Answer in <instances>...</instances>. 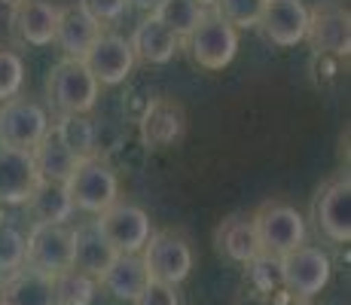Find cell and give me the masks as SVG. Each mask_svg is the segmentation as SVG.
Returning a JSON list of instances; mask_svg holds the SVG:
<instances>
[{"instance_id":"obj_31","label":"cell","mask_w":351,"mask_h":305,"mask_svg":"<svg viewBox=\"0 0 351 305\" xmlns=\"http://www.w3.org/2000/svg\"><path fill=\"white\" fill-rule=\"evenodd\" d=\"M77 6L92 19V22H98L101 28H107V25H117L119 19L128 12L125 0H77Z\"/></svg>"},{"instance_id":"obj_5","label":"cell","mask_w":351,"mask_h":305,"mask_svg":"<svg viewBox=\"0 0 351 305\" xmlns=\"http://www.w3.org/2000/svg\"><path fill=\"white\" fill-rule=\"evenodd\" d=\"M278 272L281 287H287L293 300H315L330 284L333 263L315 244H300V247L287 250L285 256H278Z\"/></svg>"},{"instance_id":"obj_9","label":"cell","mask_w":351,"mask_h":305,"mask_svg":"<svg viewBox=\"0 0 351 305\" xmlns=\"http://www.w3.org/2000/svg\"><path fill=\"white\" fill-rule=\"evenodd\" d=\"M95 223L117 254H141L153 235L150 214L141 205H134V202H123V199H117L107 211H101Z\"/></svg>"},{"instance_id":"obj_21","label":"cell","mask_w":351,"mask_h":305,"mask_svg":"<svg viewBox=\"0 0 351 305\" xmlns=\"http://www.w3.org/2000/svg\"><path fill=\"white\" fill-rule=\"evenodd\" d=\"M214 244H217V250L226 260L239 263V266H247V263L260 254V241H256L254 223H251V217H245V214L226 217L217 226V232H214Z\"/></svg>"},{"instance_id":"obj_7","label":"cell","mask_w":351,"mask_h":305,"mask_svg":"<svg viewBox=\"0 0 351 305\" xmlns=\"http://www.w3.org/2000/svg\"><path fill=\"white\" fill-rule=\"evenodd\" d=\"M25 266L58 275L73 266V232L67 223H31L25 232Z\"/></svg>"},{"instance_id":"obj_2","label":"cell","mask_w":351,"mask_h":305,"mask_svg":"<svg viewBox=\"0 0 351 305\" xmlns=\"http://www.w3.org/2000/svg\"><path fill=\"white\" fill-rule=\"evenodd\" d=\"M256 241H260V254L269 256H285L287 250L306 244V217L296 211L285 199H269L251 214Z\"/></svg>"},{"instance_id":"obj_30","label":"cell","mask_w":351,"mask_h":305,"mask_svg":"<svg viewBox=\"0 0 351 305\" xmlns=\"http://www.w3.org/2000/svg\"><path fill=\"white\" fill-rule=\"evenodd\" d=\"M25 86V61L16 49L0 43V104L16 98Z\"/></svg>"},{"instance_id":"obj_6","label":"cell","mask_w":351,"mask_h":305,"mask_svg":"<svg viewBox=\"0 0 351 305\" xmlns=\"http://www.w3.org/2000/svg\"><path fill=\"white\" fill-rule=\"evenodd\" d=\"M141 260H144L147 275H150L153 281L171 284V287H180L193 272L190 241L180 232H171V229H159V232L153 229L150 241L141 250Z\"/></svg>"},{"instance_id":"obj_37","label":"cell","mask_w":351,"mask_h":305,"mask_svg":"<svg viewBox=\"0 0 351 305\" xmlns=\"http://www.w3.org/2000/svg\"><path fill=\"white\" fill-rule=\"evenodd\" d=\"M290 305H315V302H312V300H293Z\"/></svg>"},{"instance_id":"obj_10","label":"cell","mask_w":351,"mask_h":305,"mask_svg":"<svg viewBox=\"0 0 351 305\" xmlns=\"http://www.w3.org/2000/svg\"><path fill=\"white\" fill-rule=\"evenodd\" d=\"M52 119L40 101L34 98H16L0 104V144L19 147V150H34L46 132H49Z\"/></svg>"},{"instance_id":"obj_20","label":"cell","mask_w":351,"mask_h":305,"mask_svg":"<svg viewBox=\"0 0 351 305\" xmlns=\"http://www.w3.org/2000/svg\"><path fill=\"white\" fill-rule=\"evenodd\" d=\"M71 232H73V269L92 275L98 281V278L104 275V269L110 266V260L117 256V250L107 244L95 220L71 226Z\"/></svg>"},{"instance_id":"obj_32","label":"cell","mask_w":351,"mask_h":305,"mask_svg":"<svg viewBox=\"0 0 351 305\" xmlns=\"http://www.w3.org/2000/svg\"><path fill=\"white\" fill-rule=\"evenodd\" d=\"M251 278L256 281L260 290H272V287H281V272H278V256H269V254H256L251 263Z\"/></svg>"},{"instance_id":"obj_33","label":"cell","mask_w":351,"mask_h":305,"mask_svg":"<svg viewBox=\"0 0 351 305\" xmlns=\"http://www.w3.org/2000/svg\"><path fill=\"white\" fill-rule=\"evenodd\" d=\"M132 305H180V293L178 287L171 284H162V281H147V287L141 290V296Z\"/></svg>"},{"instance_id":"obj_18","label":"cell","mask_w":351,"mask_h":305,"mask_svg":"<svg viewBox=\"0 0 351 305\" xmlns=\"http://www.w3.org/2000/svg\"><path fill=\"white\" fill-rule=\"evenodd\" d=\"M101 31L104 28H101L98 22H92L77 3H67V6H62V12H58V25H56L52 43L62 49L64 58H83Z\"/></svg>"},{"instance_id":"obj_16","label":"cell","mask_w":351,"mask_h":305,"mask_svg":"<svg viewBox=\"0 0 351 305\" xmlns=\"http://www.w3.org/2000/svg\"><path fill=\"white\" fill-rule=\"evenodd\" d=\"M40 186V174L34 168L31 150L0 144V205H25Z\"/></svg>"},{"instance_id":"obj_28","label":"cell","mask_w":351,"mask_h":305,"mask_svg":"<svg viewBox=\"0 0 351 305\" xmlns=\"http://www.w3.org/2000/svg\"><path fill=\"white\" fill-rule=\"evenodd\" d=\"M25 266V229L10 217H0V278Z\"/></svg>"},{"instance_id":"obj_27","label":"cell","mask_w":351,"mask_h":305,"mask_svg":"<svg viewBox=\"0 0 351 305\" xmlns=\"http://www.w3.org/2000/svg\"><path fill=\"white\" fill-rule=\"evenodd\" d=\"M153 16H156L171 34H178V37L184 40L186 34L199 25V19L205 16V10H202L195 0H162Z\"/></svg>"},{"instance_id":"obj_17","label":"cell","mask_w":351,"mask_h":305,"mask_svg":"<svg viewBox=\"0 0 351 305\" xmlns=\"http://www.w3.org/2000/svg\"><path fill=\"white\" fill-rule=\"evenodd\" d=\"M128 43H132L134 58L144 61V64H150V67L168 64V61H174V56L184 49V40H180L178 34L168 31L165 25L153 16V12H150V16H144L138 25H134Z\"/></svg>"},{"instance_id":"obj_29","label":"cell","mask_w":351,"mask_h":305,"mask_svg":"<svg viewBox=\"0 0 351 305\" xmlns=\"http://www.w3.org/2000/svg\"><path fill=\"white\" fill-rule=\"evenodd\" d=\"M220 19H226L235 31H251L260 25V16L266 10V0H217L211 6Z\"/></svg>"},{"instance_id":"obj_26","label":"cell","mask_w":351,"mask_h":305,"mask_svg":"<svg viewBox=\"0 0 351 305\" xmlns=\"http://www.w3.org/2000/svg\"><path fill=\"white\" fill-rule=\"evenodd\" d=\"M95 293H98V281L73 266L52 275V296H56V305H92L95 302Z\"/></svg>"},{"instance_id":"obj_34","label":"cell","mask_w":351,"mask_h":305,"mask_svg":"<svg viewBox=\"0 0 351 305\" xmlns=\"http://www.w3.org/2000/svg\"><path fill=\"white\" fill-rule=\"evenodd\" d=\"M128 10H138L144 12V16H150V12H156V6L162 3V0H125Z\"/></svg>"},{"instance_id":"obj_24","label":"cell","mask_w":351,"mask_h":305,"mask_svg":"<svg viewBox=\"0 0 351 305\" xmlns=\"http://www.w3.org/2000/svg\"><path fill=\"white\" fill-rule=\"evenodd\" d=\"M25 208L31 211L34 223H67L77 214L64 183H46V180H40V186L34 189V195L25 202Z\"/></svg>"},{"instance_id":"obj_1","label":"cell","mask_w":351,"mask_h":305,"mask_svg":"<svg viewBox=\"0 0 351 305\" xmlns=\"http://www.w3.org/2000/svg\"><path fill=\"white\" fill-rule=\"evenodd\" d=\"M98 95L101 86L83 64V58H62L46 73V101L58 117L64 113L89 117L98 104Z\"/></svg>"},{"instance_id":"obj_14","label":"cell","mask_w":351,"mask_h":305,"mask_svg":"<svg viewBox=\"0 0 351 305\" xmlns=\"http://www.w3.org/2000/svg\"><path fill=\"white\" fill-rule=\"evenodd\" d=\"M141 141L150 150H165L184 141L186 134V113L174 98H153L147 101L144 113L138 119Z\"/></svg>"},{"instance_id":"obj_13","label":"cell","mask_w":351,"mask_h":305,"mask_svg":"<svg viewBox=\"0 0 351 305\" xmlns=\"http://www.w3.org/2000/svg\"><path fill=\"white\" fill-rule=\"evenodd\" d=\"M62 3L56 0H12L10 31L25 46H49L56 37Z\"/></svg>"},{"instance_id":"obj_35","label":"cell","mask_w":351,"mask_h":305,"mask_svg":"<svg viewBox=\"0 0 351 305\" xmlns=\"http://www.w3.org/2000/svg\"><path fill=\"white\" fill-rule=\"evenodd\" d=\"M0 305H6V278H0Z\"/></svg>"},{"instance_id":"obj_15","label":"cell","mask_w":351,"mask_h":305,"mask_svg":"<svg viewBox=\"0 0 351 305\" xmlns=\"http://www.w3.org/2000/svg\"><path fill=\"white\" fill-rule=\"evenodd\" d=\"M269 43L281 49H293L306 40L308 31V6L302 0H266V10L260 16V25Z\"/></svg>"},{"instance_id":"obj_19","label":"cell","mask_w":351,"mask_h":305,"mask_svg":"<svg viewBox=\"0 0 351 305\" xmlns=\"http://www.w3.org/2000/svg\"><path fill=\"white\" fill-rule=\"evenodd\" d=\"M147 281H150V275H147L141 254H117L110 266L104 269V275L98 278V287H104L119 302H134L141 290L147 287Z\"/></svg>"},{"instance_id":"obj_8","label":"cell","mask_w":351,"mask_h":305,"mask_svg":"<svg viewBox=\"0 0 351 305\" xmlns=\"http://www.w3.org/2000/svg\"><path fill=\"white\" fill-rule=\"evenodd\" d=\"M315 226L327 241L348 244L351 241V180L348 171L333 174L324 180L312 202Z\"/></svg>"},{"instance_id":"obj_36","label":"cell","mask_w":351,"mask_h":305,"mask_svg":"<svg viewBox=\"0 0 351 305\" xmlns=\"http://www.w3.org/2000/svg\"><path fill=\"white\" fill-rule=\"evenodd\" d=\"M195 3H199V6H202V10H211V6H214V3H217V0H195Z\"/></svg>"},{"instance_id":"obj_25","label":"cell","mask_w":351,"mask_h":305,"mask_svg":"<svg viewBox=\"0 0 351 305\" xmlns=\"http://www.w3.org/2000/svg\"><path fill=\"white\" fill-rule=\"evenodd\" d=\"M52 132L62 138V144L71 150L77 159H89L95 156L98 147V128L89 117H73V113H64L52 122Z\"/></svg>"},{"instance_id":"obj_12","label":"cell","mask_w":351,"mask_h":305,"mask_svg":"<svg viewBox=\"0 0 351 305\" xmlns=\"http://www.w3.org/2000/svg\"><path fill=\"white\" fill-rule=\"evenodd\" d=\"M306 40L321 56L346 58L351 49V19L348 10L336 0H324L315 10H308V31Z\"/></svg>"},{"instance_id":"obj_3","label":"cell","mask_w":351,"mask_h":305,"mask_svg":"<svg viewBox=\"0 0 351 305\" xmlns=\"http://www.w3.org/2000/svg\"><path fill=\"white\" fill-rule=\"evenodd\" d=\"M64 189L73 202V211L98 217L119 199V178L104 159L89 156L77 162L71 178L64 180Z\"/></svg>"},{"instance_id":"obj_23","label":"cell","mask_w":351,"mask_h":305,"mask_svg":"<svg viewBox=\"0 0 351 305\" xmlns=\"http://www.w3.org/2000/svg\"><path fill=\"white\" fill-rule=\"evenodd\" d=\"M6 305H56L52 278L31 266H22L6 278Z\"/></svg>"},{"instance_id":"obj_22","label":"cell","mask_w":351,"mask_h":305,"mask_svg":"<svg viewBox=\"0 0 351 305\" xmlns=\"http://www.w3.org/2000/svg\"><path fill=\"white\" fill-rule=\"evenodd\" d=\"M31 159H34V168H37L40 180H46V183H64L80 162L77 156L62 144V138L52 132V125H49V132L40 138V144L31 150Z\"/></svg>"},{"instance_id":"obj_4","label":"cell","mask_w":351,"mask_h":305,"mask_svg":"<svg viewBox=\"0 0 351 305\" xmlns=\"http://www.w3.org/2000/svg\"><path fill=\"white\" fill-rule=\"evenodd\" d=\"M184 46L202 71H223L239 56V31L214 10H205L199 25L184 37Z\"/></svg>"},{"instance_id":"obj_11","label":"cell","mask_w":351,"mask_h":305,"mask_svg":"<svg viewBox=\"0 0 351 305\" xmlns=\"http://www.w3.org/2000/svg\"><path fill=\"white\" fill-rule=\"evenodd\" d=\"M83 64L89 67V73L98 80V86L110 89V86H119L132 77L138 58H134L128 37L104 28L95 37V43L89 46V52L83 56Z\"/></svg>"}]
</instances>
